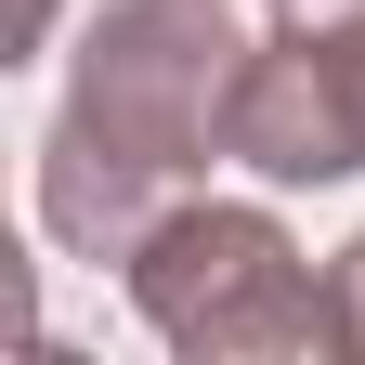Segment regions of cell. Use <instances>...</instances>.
<instances>
[{
    "label": "cell",
    "instance_id": "obj_4",
    "mask_svg": "<svg viewBox=\"0 0 365 365\" xmlns=\"http://www.w3.org/2000/svg\"><path fill=\"white\" fill-rule=\"evenodd\" d=\"M313 53H327V78H339V105H352V130H365V14H339V26H313Z\"/></svg>",
    "mask_w": 365,
    "mask_h": 365
},
{
    "label": "cell",
    "instance_id": "obj_7",
    "mask_svg": "<svg viewBox=\"0 0 365 365\" xmlns=\"http://www.w3.org/2000/svg\"><path fill=\"white\" fill-rule=\"evenodd\" d=\"M53 39V0H14V53H39Z\"/></svg>",
    "mask_w": 365,
    "mask_h": 365
},
{
    "label": "cell",
    "instance_id": "obj_1",
    "mask_svg": "<svg viewBox=\"0 0 365 365\" xmlns=\"http://www.w3.org/2000/svg\"><path fill=\"white\" fill-rule=\"evenodd\" d=\"M248 53L261 39H235L222 0H105L39 130V235L66 261H130L222 157Z\"/></svg>",
    "mask_w": 365,
    "mask_h": 365
},
{
    "label": "cell",
    "instance_id": "obj_3",
    "mask_svg": "<svg viewBox=\"0 0 365 365\" xmlns=\"http://www.w3.org/2000/svg\"><path fill=\"white\" fill-rule=\"evenodd\" d=\"M222 157L261 170V182H287V196H300V182H352V170H365V130H352V105H339L327 53H313V26H274L261 53H248Z\"/></svg>",
    "mask_w": 365,
    "mask_h": 365
},
{
    "label": "cell",
    "instance_id": "obj_5",
    "mask_svg": "<svg viewBox=\"0 0 365 365\" xmlns=\"http://www.w3.org/2000/svg\"><path fill=\"white\" fill-rule=\"evenodd\" d=\"M327 313H339V352L365 365V235H352V248L327 261Z\"/></svg>",
    "mask_w": 365,
    "mask_h": 365
},
{
    "label": "cell",
    "instance_id": "obj_2",
    "mask_svg": "<svg viewBox=\"0 0 365 365\" xmlns=\"http://www.w3.org/2000/svg\"><path fill=\"white\" fill-rule=\"evenodd\" d=\"M118 274H130V313H144L182 365H287V352H339L327 274L300 261V235H287L261 196H182Z\"/></svg>",
    "mask_w": 365,
    "mask_h": 365
},
{
    "label": "cell",
    "instance_id": "obj_6",
    "mask_svg": "<svg viewBox=\"0 0 365 365\" xmlns=\"http://www.w3.org/2000/svg\"><path fill=\"white\" fill-rule=\"evenodd\" d=\"M339 14H365V0H274V26H339Z\"/></svg>",
    "mask_w": 365,
    "mask_h": 365
}]
</instances>
